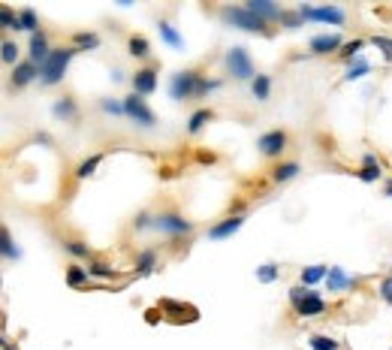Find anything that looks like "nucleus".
Listing matches in <instances>:
<instances>
[{
  "mask_svg": "<svg viewBox=\"0 0 392 350\" xmlns=\"http://www.w3.org/2000/svg\"><path fill=\"white\" fill-rule=\"evenodd\" d=\"M221 88V79H203L196 70H178L169 79V97L172 100H194L203 97L208 91Z\"/></svg>",
  "mask_w": 392,
  "mask_h": 350,
  "instance_id": "1",
  "label": "nucleus"
},
{
  "mask_svg": "<svg viewBox=\"0 0 392 350\" xmlns=\"http://www.w3.org/2000/svg\"><path fill=\"white\" fill-rule=\"evenodd\" d=\"M287 296H290V305H293V311H296L299 317L311 320V317L326 314V299H323L317 290L305 287V284H293Z\"/></svg>",
  "mask_w": 392,
  "mask_h": 350,
  "instance_id": "2",
  "label": "nucleus"
},
{
  "mask_svg": "<svg viewBox=\"0 0 392 350\" xmlns=\"http://www.w3.org/2000/svg\"><path fill=\"white\" fill-rule=\"evenodd\" d=\"M79 49H52L49 61L40 67V85L52 88V85H61L63 76H67V67L72 61V54H76Z\"/></svg>",
  "mask_w": 392,
  "mask_h": 350,
  "instance_id": "3",
  "label": "nucleus"
},
{
  "mask_svg": "<svg viewBox=\"0 0 392 350\" xmlns=\"http://www.w3.org/2000/svg\"><path fill=\"white\" fill-rule=\"evenodd\" d=\"M221 18L230 27H239V31H248V33H266L269 31V22L257 18L248 6H221Z\"/></svg>",
  "mask_w": 392,
  "mask_h": 350,
  "instance_id": "4",
  "label": "nucleus"
},
{
  "mask_svg": "<svg viewBox=\"0 0 392 350\" xmlns=\"http://www.w3.org/2000/svg\"><path fill=\"white\" fill-rule=\"evenodd\" d=\"M224 63H226V73H233V79H239V82H253L257 79L251 52L244 49V45H233V49H226Z\"/></svg>",
  "mask_w": 392,
  "mask_h": 350,
  "instance_id": "5",
  "label": "nucleus"
},
{
  "mask_svg": "<svg viewBox=\"0 0 392 350\" xmlns=\"http://www.w3.org/2000/svg\"><path fill=\"white\" fill-rule=\"evenodd\" d=\"M296 13L302 15L305 22H323V24H335V27H341L344 22H347V13H344L341 6H332V3H326V6L299 3V9H296Z\"/></svg>",
  "mask_w": 392,
  "mask_h": 350,
  "instance_id": "6",
  "label": "nucleus"
},
{
  "mask_svg": "<svg viewBox=\"0 0 392 350\" xmlns=\"http://www.w3.org/2000/svg\"><path fill=\"white\" fill-rule=\"evenodd\" d=\"M154 229L163 236H190L194 224L178 211H160V215H154Z\"/></svg>",
  "mask_w": 392,
  "mask_h": 350,
  "instance_id": "7",
  "label": "nucleus"
},
{
  "mask_svg": "<svg viewBox=\"0 0 392 350\" xmlns=\"http://www.w3.org/2000/svg\"><path fill=\"white\" fill-rule=\"evenodd\" d=\"M124 109H127V118H130L133 124L145 127V130H151V127L157 124V118H154V112L148 109V103H145V97H139V94L124 97Z\"/></svg>",
  "mask_w": 392,
  "mask_h": 350,
  "instance_id": "8",
  "label": "nucleus"
},
{
  "mask_svg": "<svg viewBox=\"0 0 392 350\" xmlns=\"http://www.w3.org/2000/svg\"><path fill=\"white\" fill-rule=\"evenodd\" d=\"M257 151L262 158H281L287 151V133L284 130H266L257 139Z\"/></svg>",
  "mask_w": 392,
  "mask_h": 350,
  "instance_id": "9",
  "label": "nucleus"
},
{
  "mask_svg": "<svg viewBox=\"0 0 392 350\" xmlns=\"http://www.w3.org/2000/svg\"><path fill=\"white\" fill-rule=\"evenodd\" d=\"M242 227H244V215H242V211H235V215L217 220V224L208 229V238H212V242H224V238H230V236L239 233Z\"/></svg>",
  "mask_w": 392,
  "mask_h": 350,
  "instance_id": "10",
  "label": "nucleus"
},
{
  "mask_svg": "<svg viewBox=\"0 0 392 350\" xmlns=\"http://www.w3.org/2000/svg\"><path fill=\"white\" fill-rule=\"evenodd\" d=\"M130 85H133V94H139V97L154 94V91H157V70H154V67L136 70L133 79H130Z\"/></svg>",
  "mask_w": 392,
  "mask_h": 350,
  "instance_id": "11",
  "label": "nucleus"
},
{
  "mask_svg": "<svg viewBox=\"0 0 392 350\" xmlns=\"http://www.w3.org/2000/svg\"><path fill=\"white\" fill-rule=\"evenodd\" d=\"M49 54H52L49 36H45V31H36V33L31 36V45H27V61H33L36 67H42V63L49 61Z\"/></svg>",
  "mask_w": 392,
  "mask_h": 350,
  "instance_id": "12",
  "label": "nucleus"
},
{
  "mask_svg": "<svg viewBox=\"0 0 392 350\" xmlns=\"http://www.w3.org/2000/svg\"><path fill=\"white\" fill-rule=\"evenodd\" d=\"M323 284L329 293H344V290L356 287V278H350V275L344 272V266H329V275H326Z\"/></svg>",
  "mask_w": 392,
  "mask_h": 350,
  "instance_id": "13",
  "label": "nucleus"
},
{
  "mask_svg": "<svg viewBox=\"0 0 392 350\" xmlns=\"http://www.w3.org/2000/svg\"><path fill=\"white\" fill-rule=\"evenodd\" d=\"M308 49L314 54H332V52L344 49V40H341V33H320V36H311Z\"/></svg>",
  "mask_w": 392,
  "mask_h": 350,
  "instance_id": "14",
  "label": "nucleus"
},
{
  "mask_svg": "<svg viewBox=\"0 0 392 350\" xmlns=\"http://www.w3.org/2000/svg\"><path fill=\"white\" fill-rule=\"evenodd\" d=\"M40 79V67H36L33 61H22V63H15L13 73H9V82H13L15 88H24V85H31V82Z\"/></svg>",
  "mask_w": 392,
  "mask_h": 350,
  "instance_id": "15",
  "label": "nucleus"
},
{
  "mask_svg": "<svg viewBox=\"0 0 392 350\" xmlns=\"http://www.w3.org/2000/svg\"><path fill=\"white\" fill-rule=\"evenodd\" d=\"M244 6H248L257 18H262V22H281V18H284V9H281L278 3H269V0H248Z\"/></svg>",
  "mask_w": 392,
  "mask_h": 350,
  "instance_id": "16",
  "label": "nucleus"
},
{
  "mask_svg": "<svg viewBox=\"0 0 392 350\" xmlns=\"http://www.w3.org/2000/svg\"><path fill=\"white\" fill-rule=\"evenodd\" d=\"M52 115L58 118V121H67V124L79 121V106H76V100H72V97H61L58 103L52 106Z\"/></svg>",
  "mask_w": 392,
  "mask_h": 350,
  "instance_id": "17",
  "label": "nucleus"
},
{
  "mask_svg": "<svg viewBox=\"0 0 392 350\" xmlns=\"http://www.w3.org/2000/svg\"><path fill=\"white\" fill-rule=\"evenodd\" d=\"M380 160L375 158V154H362V169H356V178L366 181V184H375L380 178Z\"/></svg>",
  "mask_w": 392,
  "mask_h": 350,
  "instance_id": "18",
  "label": "nucleus"
},
{
  "mask_svg": "<svg viewBox=\"0 0 392 350\" xmlns=\"http://www.w3.org/2000/svg\"><path fill=\"white\" fill-rule=\"evenodd\" d=\"M157 31H160V40L169 45V49H185V36L175 31V24L166 22V18H160L157 22Z\"/></svg>",
  "mask_w": 392,
  "mask_h": 350,
  "instance_id": "19",
  "label": "nucleus"
},
{
  "mask_svg": "<svg viewBox=\"0 0 392 350\" xmlns=\"http://www.w3.org/2000/svg\"><path fill=\"white\" fill-rule=\"evenodd\" d=\"M299 172H302V167H299L296 160H284V163H278V167L272 169V181H275V184H287V181H293Z\"/></svg>",
  "mask_w": 392,
  "mask_h": 350,
  "instance_id": "20",
  "label": "nucleus"
},
{
  "mask_svg": "<svg viewBox=\"0 0 392 350\" xmlns=\"http://www.w3.org/2000/svg\"><path fill=\"white\" fill-rule=\"evenodd\" d=\"M127 52H130V58H139V61H148L151 58V43L145 40L142 33H133L130 40H127Z\"/></svg>",
  "mask_w": 392,
  "mask_h": 350,
  "instance_id": "21",
  "label": "nucleus"
},
{
  "mask_svg": "<svg viewBox=\"0 0 392 350\" xmlns=\"http://www.w3.org/2000/svg\"><path fill=\"white\" fill-rule=\"evenodd\" d=\"M136 275H151L154 266H157V251L154 248H145V251L136 254Z\"/></svg>",
  "mask_w": 392,
  "mask_h": 350,
  "instance_id": "22",
  "label": "nucleus"
},
{
  "mask_svg": "<svg viewBox=\"0 0 392 350\" xmlns=\"http://www.w3.org/2000/svg\"><path fill=\"white\" fill-rule=\"evenodd\" d=\"M251 94H253V100L266 103V100L272 97V76H266V73H257V79L251 82Z\"/></svg>",
  "mask_w": 392,
  "mask_h": 350,
  "instance_id": "23",
  "label": "nucleus"
},
{
  "mask_svg": "<svg viewBox=\"0 0 392 350\" xmlns=\"http://www.w3.org/2000/svg\"><path fill=\"white\" fill-rule=\"evenodd\" d=\"M326 275H329V266H308V269L299 272V284H305V287H314V284L326 281Z\"/></svg>",
  "mask_w": 392,
  "mask_h": 350,
  "instance_id": "24",
  "label": "nucleus"
},
{
  "mask_svg": "<svg viewBox=\"0 0 392 350\" xmlns=\"http://www.w3.org/2000/svg\"><path fill=\"white\" fill-rule=\"evenodd\" d=\"M0 251H3V260H6V263L22 260V251L15 248V242H13V236H9V229H6V227L0 229Z\"/></svg>",
  "mask_w": 392,
  "mask_h": 350,
  "instance_id": "25",
  "label": "nucleus"
},
{
  "mask_svg": "<svg viewBox=\"0 0 392 350\" xmlns=\"http://www.w3.org/2000/svg\"><path fill=\"white\" fill-rule=\"evenodd\" d=\"M371 73V63L366 58H356L347 63V70H344V82H356V79H366Z\"/></svg>",
  "mask_w": 392,
  "mask_h": 350,
  "instance_id": "26",
  "label": "nucleus"
},
{
  "mask_svg": "<svg viewBox=\"0 0 392 350\" xmlns=\"http://www.w3.org/2000/svg\"><path fill=\"white\" fill-rule=\"evenodd\" d=\"M212 118H214L212 109H196V112L187 118V133H190V136H196L208 121H212Z\"/></svg>",
  "mask_w": 392,
  "mask_h": 350,
  "instance_id": "27",
  "label": "nucleus"
},
{
  "mask_svg": "<svg viewBox=\"0 0 392 350\" xmlns=\"http://www.w3.org/2000/svg\"><path fill=\"white\" fill-rule=\"evenodd\" d=\"M61 248L67 251L70 257H76V260H91V248L88 242H79V238H63Z\"/></svg>",
  "mask_w": 392,
  "mask_h": 350,
  "instance_id": "28",
  "label": "nucleus"
},
{
  "mask_svg": "<svg viewBox=\"0 0 392 350\" xmlns=\"http://www.w3.org/2000/svg\"><path fill=\"white\" fill-rule=\"evenodd\" d=\"M103 160H106L103 151H97V154H91V158H85V160H81L79 167H76V178H88V175H94L97 167H100Z\"/></svg>",
  "mask_w": 392,
  "mask_h": 350,
  "instance_id": "29",
  "label": "nucleus"
},
{
  "mask_svg": "<svg viewBox=\"0 0 392 350\" xmlns=\"http://www.w3.org/2000/svg\"><path fill=\"white\" fill-rule=\"evenodd\" d=\"M88 275H91V278L109 281V278H115V275H118V269H115V266H109V263H103V260H91L88 263Z\"/></svg>",
  "mask_w": 392,
  "mask_h": 350,
  "instance_id": "30",
  "label": "nucleus"
},
{
  "mask_svg": "<svg viewBox=\"0 0 392 350\" xmlns=\"http://www.w3.org/2000/svg\"><path fill=\"white\" fill-rule=\"evenodd\" d=\"M72 45L85 49V52H94V49H100V36L91 31H79V33H72Z\"/></svg>",
  "mask_w": 392,
  "mask_h": 350,
  "instance_id": "31",
  "label": "nucleus"
},
{
  "mask_svg": "<svg viewBox=\"0 0 392 350\" xmlns=\"http://www.w3.org/2000/svg\"><path fill=\"white\" fill-rule=\"evenodd\" d=\"M18 22H22V31H27V33H36L40 31V15L33 13L31 6H24V9H18Z\"/></svg>",
  "mask_w": 392,
  "mask_h": 350,
  "instance_id": "32",
  "label": "nucleus"
},
{
  "mask_svg": "<svg viewBox=\"0 0 392 350\" xmlns=\"http://www.w3.org/2000/svg\"><path fill=\"white\" fill-rule=\"evenodd\" d=\"M366 45H368V40H362V36H356V40H350V43H344V49L338 52L341 54V58L344 61H356V58H362V49H366Z\"/></svg>",
  "mask_w": 392,
  "mask_h": 350,
  "instance_id": "33",
  "label": "nucleus"
},
{
  "mask_svg": "<svg viewBox=\"0 0 392 350\" xmlns=\"http://www.w3.org/2000/svg\"><path fill=\"white\" fill-rule=\"evenodd\" d=\"M88 266H70L67 269V287H72V290H79L81 284H88Z\"/></svg>",
  "mask_w": 392,
  "mask_h": 350,
  "instance_id": "34",
  "label": "nucleus"
},
{
  "mask_svg": "<svg viewBox=\"0 0 392 350\" xmlns=\"http://www.w3.org/2000/svg\"><path fill=\"white\" fill-rule=\"evenodd\" d=\"M308 344H311V350H341V342H338V338L323 335V333L311 335V338H308Z\"/></svg>",
  "mask_w": 392,
  "mask_h": 350,
  "instance_id": "35",
  "label": "nucleus"
},
{
  "mask_svg": "<svg viewBox=\"0 0 392 350\" xmlns=\"http://www.w3.org/2000/svg\"><path fill=\"white\" fill-rule=\"evenodd\" d=\"M100 109L112 118H127V109H124V100H112V97H103L100 100Z\"/></svg>",
  "mask_w": 392,
  "mask_h": 350,
  "instance_id": "36",
  "label": "nucleus"
},
{
  "mask_svg": "<svg viewBox=\"0 0 392 350\" xmlns=\"http://www.w3.org/2000/svg\"><path fill=\"white\" fill-rule=\"evenodd\" d=\"M0 58H3L6 67H15V63H22V61H18V43H15V40H3V45H0Z\"/></svg>",
  "mask_w": 392,
  "mask_h": 350,
  "instance_id": "37",
  "label": "nucleus"
},
{
  "mask_svg": "<svg viewBox=\"0 0 392 350\" xmlns=\"http://www.w3.org/2000/svg\"><path fill=\"white\" fill-rule=\"evenodd\" d=\"M0 27L3 31H22V22H18V13H13V6L0 9Z\"/></svg>",
  "mask_w": 392,
  "mask_h": 350,
  "instance_id": "38",
  "label": "nucleus"
},
{
  "mask_svg": "<svg viewBox=\"0 0 392 350\" xmlns=\"http://www.w3.org/2000/svg\"><path fill=\"white\" fill-rule=\"evenodd\" d=\"M160 311H172V314H187L190 320L196 317L194 308H190V305H181V302H175V299H160Z\"/></svg>",
  "mask_w": 392,
  "mask_h": 350,
  "instance_id": "39",
  "label": "nucleus"
},
{
  "mask_svg": "<svg viewBox=\"0 0 392 350\" xmlns=\"http://www.w3.org/2000/svg\"><path fill=\"white\" fill-rule=\"evenodd\" d=\"M278 275H281V266H275V263H262V266H257V281H262V284L278 281Z\"/></svg>",
  "mask_w": 392,
  "mask_h": 350,
  "instance_id": "40",
  "label": "nucleus"
},
{
  "mask_svg": "<svg viewBox=\"0 0 392 350\" xmlns=\"http://www.w3.org/2000/svg\"><path fill=\"white\" fill-rule=\"evenodd\" d=\"M371 45L380 49V54H384L386 61H392V40L389 36H371Z\"/></svg>",
  "mask_w": 392,
  "mask_h": 350,
  "instance_id": "41",
  "label": "nucleus"
},
{
  "mask_svg": "<svg viewBox=\"0 0 392 350\" xmlns=\"http://www.w3.org/2000/svg\"><path fill=\"white\" fill-rule=\"evenodd\" d=\"M377 293H380V299H384L386 305L392 308V275H386V278L377 284Z\"/></svg>",
  "mask_w": 392,
  "mask_h": 350,
  "instance_id": "42",
  "label": "nucleus"
},
{
  "mask_svg": "<svg viewBox=\"0 0 392 350\" xmlns=\"http://www.w3.org/2000/svg\"><path fill=\"white\" fill-rule=\"evenodd\" d=\"M133 227H136V229H148V227H154V215H151V211H139V215L133 218Z\"/></svg>",
  "mask_w": 392,
  "mask_h": 350,
  "instance_id": "43",
  "label": "nucleus"
},
{
  "mask_svg": "<svg viewBox=\"0 0 392 350\" xmlns=\"http://www.w3.org/2000/svg\"><path fill=\"white\" fill-rule=\"evenodd\" d=\"M281 22H284V27H290V31H296V27L305 24V18L299 15V13H284V18H281Z\"/></svg>",
  "mask_w": 392,
  "mask_h": 350,
  "instance_id": "44",
  "label": "nucleus"
},
{
  "mask_svg": "<svg viewBox=\"0 0 392 350\" xmlns=\"http://www.w3.org/2000/svg\"><path fill=\"white\" fill-rule=\"evenodd\" d=\"M36 142H42V145H49V142H52V136H49V133H36Z\"/></svg>",
  "mask_w": 392,
  "mask_h": 350,
  "instance_id": "45",
  "label": "nucleus"
},
{
  "mask_svg": "<svg viewBox=\"0 0 392 350\" xmlns=\"http://www.w3.org/2000/svg\"><path fill=\"white\" fill-rule=\"evenodd\" d=\"M384 197H389V199H392V178L384 184Z\"/></svg>",
  "mask_w": 392,
  "mask_h": 350,
  "instance_id": "46",
  "label": "nucleus"
},
{
  "mask_svg": "<svg viewBox=\"0 0 392 350\" xmlns=\"http://www.w3.org/2000/svg\"><path fill=\"white\" fill-rule=\"evenodd\" d=\"M3 350H15L13 344H9V338H3Z\"/></svg>",
  "mask_w": 392,
  "mask_h": 350,
  "instance_id": "47",
  "label": "nucleus"
},
{
  "mask_svg": "<svg viewBox=\"0 0 392 350\" xmlns=\"http://www.w3.org/2000/svg\"><path fill=\"white\" fill-rule=\"evenodd\" d=\"M389 269H392V266H389Z\"/></svg>",
  "mask_w": 392,
  "mask_h": 350,
  "instance_id": "48",
  "label": "nucleus"
},
{
  "mask_svg": "<svg viewBox=\"0 0 392 350\" xmlns=\"http://www.w3.org/2000/svg\"><path fill=\"white\" fill-rule=\"evenodd\" d=\"M389 350H392V347H389Z\"/></svg>",
  "mask_w": 392,
  "mask_h": 350,
  "instance_id": "49",
  "label": "nucleus"
}]
</instances>
